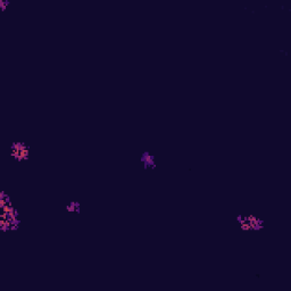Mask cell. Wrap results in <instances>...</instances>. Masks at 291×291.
<instances>
[{
	"label": "cell",
	"instance_id": "6da1fadb",
	"mask_svg": "<svg viewBox=\"0 0 291 291\" xmlns=\"http://www.w3.org/2000/svg\"><path fill=\"white\" fill-rule=\"evenodd\" d=\"M22 224L20 215L7 192H0V230L4 233L16 232Z\"/></svg>",
	"mask_w": 291,
	"mask_h": 291
},
{
	"label": "cell",
	"instance_id": "7a4b0ae2",
	"mask_svg": "<svg viewBox=\"0 0 291 291\" xmlns=\"http://www.w3.org/2000/svg\"><path fill=\"white\" fill-rule=\"evenodd\" d=\"M236 223L239 230L245 233L261 232L265 227V222L261 216L254 213H242L236 217Z\"/></svg>",
	"mask_w": 291,
	"mask_h": 291
},
{
	"label": "cell",
	"instance_id": "3957f363",
	"mask_svg": "<svg viewBox=\"0 0 291 291\" xmlns=\"http://www.w3.org/2000/svg\"><path fill=\"white\" fill-rule=\"evenodd\" d=\"M9 157L16 163H27L31 158V148L30 146L22 141V140H14L9 144Z\"/></svg>",
	"mask_w": 291,
	"mask_h": 291
},
{
	"label": "cell",
	"instance_id": "277c9868",
	"mask_svg": "<svg viewBox=\"0 0 291 291\" xmlns=\"http://www.w3.org/2000/svg\"><path fill=\"white\" fill-rule=\"evenodd\" d=\"M140 164L142 165L144 170L148 171H153L156 169V166H157L155 156L149 152H144L141 154V156H140Z\"/></svg>",
	"mask_w": 291,
	"mask_h": 291
},
{
	"label": "cell",
	"instance_id": "5b68a950",
	"mask_svg": "<svg viewBox=\"0 0 291 291\" xmlns=\"http://www.w3.org/2000/svg\"><path fill=\"white\" fill-rule=\"evenodd\" d=\"M65 212L67 214L71 215H77L82 212V205L80 201L77 200H71L65 205Z\"/></svg>",
	"mask_w": 291,
	"mask_h": 291
},
{
	"label": "cell",
	"instance_id": "8992f818",
	"mask_svg": "<svg viewBox=\"0 0 291 291\" xmlns=\"http://www.w3.org/2000/svg\"><path fill=\"white\" fill-rule=\"evenodd\" d=\"M9 7V2L7 0H0V9L5 12V10H7V8Z\"/></svg>",
	"mask_w": 291,
	"mask_h": 291
}]
</instances>
